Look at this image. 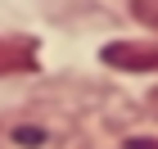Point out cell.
<instances>
[{
    "instance_id": "cell-5",
    "label": "cell",
    "mask_w": 158,
    "mask_h": 149,
    "mask_svg": "<svg viewBox=\"0 0 158 149\" xmlns=\"http://www.w3.org/2000/svg\"><path fill=\"white\" fill-rule=\"evenodd\" d=\"M149 109H154V113H158V90H154V95H149Z\"/></svg>"
},
{
    "instance_id": "cell-1",
    "label": "cell",
    "mask_w": 158,
    "mask_h": 149,
    "mask_svg": "<svg viewBox=\"0 0 158 149\" xmlns=\"http://www.w3.org/2000/svg\"><path fill=\"white\" fill-rule=\"evenodd\" d=\"M99 59L118 72H158V45H145V41H109Z\"/></svg>"
},
{
    "instance_id": "cell-3",
    "label": "cell",
    "mask_w": 158,
    "mask_h": 149,
    "mask_svg": "<svg viewBox=\"0 0 158 149\" xmlns=\"http://www.w3.org/2000/svg\"><path fill=\"white\" fill-rule=\"evenodd\" d=\"M131 14H135L145 27H154V32H158V0H131Z\"/></svg>"
},
{
    "instance_id": "cell-2",
    "label": "cell",
    "mask_w": 158,
    "mask_h": 149,
    "mask_svg": "<svg viewBox=\"0 0 158 149\" xmlns=\"http://www.w3.org/2000/svg\"><path fill=\"white\" fill-rule=\"evenodd\" d=\"M36 68V45L32 41H14V36H0V77H14V72H32Z\"/></svg>"
},
{
    "instance_id": "cell-4",
    "label": "cell",
    "mask_w": 158,
    "mask_h": 149,
    "mask_svg": "<svg viewBox=\"0 0 158 149\" xmlns=\"http://www.w3.org/2000/svg\"><path fill=\"white\" fill-rule=\"evenodd\" d=\"M127 149H158V140H154V136H131Z\"/></svg>"
}]
</instances>
